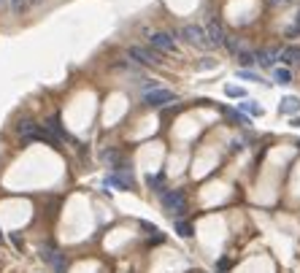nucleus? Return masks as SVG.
I'll use <instances>...</instances> for the list:
<instances>
[{"label":"nucleus","mask_w":300,"mask_h":273,"mask_svg":"<svg viewBox=\"0 0 300 273\" xmlns=\"http://www.w3.org/2000/svg\"><path fill=\"white\" fill-rule=\"evenodd\" d=\"M14 130H16V135H19L22 141H27V144H30V141H43V144H52V146L60 144V141L46 130V125L41 127L38 122H33V119H19Z\"/></svg>","instance_id":"nucleus-1"},{"label":"nucleus","mask_w":300,"mask_h":273,"mask_svg":"<svg viewBox=\"0 0 300 273\" xmlns=\"http://www.w3.org/2000/svg\"><path fill=\"white\" fill-rule=\"evenodd\" d=\"M173 100H176V92L163 89V87H152V89L144 92V106L146 108H165V106H171Z\"/></svg>","instance_id":"nucleus-2"},{"label":"nucleus","mask_w":300,"mask_h":273,"mask_svg":"<svg viewBox=\"0 0 300 273\" xmlns=\"http://www.w3.org/2000/svg\"><path fill=\"white\" fill-rule=\"evenodd\" d=\"M160 200H163V209H165L168 214H171V216H173V214L179 216V214L187 209V197H184V192H181V190H165Z\"/></svg>","instance_id":"nucleus-3"},{"label":"nucleus","mask_w":300,"mask_h":273,"mask_svg":"<svg viewBox=\"0 0 300 273\" xmlns=\"http://www.w3.org/2000/svg\"><path fill=\"white\" fill-rule=\"evenodd\" d=\"M181 38H184L187 43L198 46V49L211 46V43H209V35H205V27H200V25H184V27H181Z\"/></svg>","instance_id":"nucleus-4"},{"label":"nucleus","mask_w":300,"mask_h":273,"mask_svg":"<svg viewBox=\"0 0 300 273\" xmlns=\"http://www.w3.org/2000/svg\"><path fill=\"white\" fill-rule=\"evenodd\" d=\"M127 57L133 60V62H141V65H160L157 52L146 49V46H130V49H127Z\"/></svg>","instance_id":"nucleus-5"},{"label":"nucleus","mask_w":300,"mask_h":273,"mask_svg":"<svg viewBox=\"0 0 300 273\" xmlns=\"http://www.w3.org/2000/svg\"><path fill=\"white\" fill-rule=\"evenodd\" d=\"M149 43L154 46L157 52H176L179 49V43L171 33H149Z\"/></svg>","instance_id":"nucleus-6"},{"label":"nucleus","mask_w":300,"mask_h":273,"mask_svg":"<svg viewBox=\"0 0 300 273\" xmlns=\"http://www.w3.org/2000/svg\"><path fill=\"white\" fill-rule=\"evenodd\" d=\"M205 35H209V43H211V46H222V43H224V38H227L224 27H222L217 19H211L209 25H205Z\"/></svg>","instance_id":"nucleus-7"},{"label":"nucleus","mask_w":300,"mask_h":273,"mask_svg":"<svg viewBox=\"0 0 300 273\" xmlns=\"http://www.w3.org/2000/svg\"><path fill=\"white\" fill-rule=\"evenodd\" d=\"M46 130H49V133H52L54 138H57V141H73V135H71L68 130H65V127L60 125V117H57V114L46 119Z\"/></svg>","instance_id":"nucleus-8"},{"label":"nucleus","mask_w":300,"mask_h":273,"mask_svg":"<svg viewBox=\"0 0 300 273\" xmlns=\"http://www.w3.org/2000/svg\"><path fill=\"white\" fill-rule=\"evenodd\" d=\"M276 60H279V49H260V52H255V62H260L262 68H276Z\"/></svg>","instance_id":"nucleus-9"},{"label":"nucleus","mask_w":300,"mask_h":273,"mask_svg":"<svg viewBox=\"0 0 300 273\" xmlns=\"http://www.w3.org/2000/svg\"><path fill=\"white\" fill-rule=\"evenodd\" d=\"M117 187V190H130L133 187V173H111L106 176V187Z\"/></svg>","instance_id":"nucleus-10"},{"label":"nucleus","mask_w":300,"mask_h":273,"mask_svg":"<svg viewBox=\"0 0 300 273\" xmlns=\"http://www.w3.org/2000/svg\"><path fill=\"white\" fill-rule=\"evenodd\" d=\"M279 60L287 65H300V46H287V49H281L279 52Z\"/></svg>","instance_id":"nucleus-11"},{"label":"nucleus","mask_w":300,"mask_h":273,"mask_svg":"<svg viewBox=\"0 0 300 273\" xmlns=\"http://www.w3.org/2000/svg\"><path fill=\"white\" fill-rule=\"evenodd\" d=\"M46 262H52L54 273H65V270H68V260H65V254H62V252H57V249L52 252V257L46 260Z\"/></svg>","instance_id":"nucleus-12"},{"label":"nucleus","mask_w":300,"mask_h":273,"mask_svg":"<svg viewBox=\"0 0 300 273\" xmlns=\"http://www.w3.org/2000/svg\"><path fill=\"white\" fill-rule=\"evenodd\" d=\"M273 81L276 84H289V81H292V71H289L287 65H281V68L276 65V68H273Z\"/></svg>","instance_id":"nucleus-13"},{"label":"nucleus","mask_w":300,"mask_h":273,"mask_svg":"<svg viewBox=\"0 0 300 273\" xmlns=\"http://www.w3.org/2000/svg\"><path fill=\"white\" fill-rule=\"evenodd\" d=\"M279 111H281V114H297V111H300V100L297 98H284V100H281V106H279Z\"/></svg>","instance_id":"nucleus-14"},{"label":"nucleus","mask_w":300,"mask_h":273,"mask_svg":"<svg viewBox=\"0 0 300 273\" xmlns=\"http://www.w3.org/2000/svg\"><path fill=\"white\" fill-rule=\"evenodd\" d=\"M176 233H179L181 238H192V235H195L192 224H190V222H184V219H176Z\"/></svg>","instance_id":"nucleus-15"},{"label":"nucleus","mask_w":300,"mask_h":273,"mask_svg":"<svg viewBox=\"0 0 300 273\" xmlns=\"http://www.w3.org/2000/svg\"><path fill=\"white\" fill-rule=\"evenodd\" d=\"M224 95H227V98H246V89H243V87H238V84H227V87H224Z\"/></svg>","instance_id":"nucleus-16"},{"label":"nucleus","mask_w":300,"mask_h":273,"mask_svg":"<svg viewBox=\"0 0 300 273\" xmlns=\"http://www.w3.org/2000/svg\"><path fill=\"white\" fill-rule=\"evenodd\" d=\"M241 111H246V114H251V117H260L262 114V106H257V103H251V100H243L241 103Z\"/></svg>","instance_id":"nucleus-17"},{"label":"nucleus","mask_w":300,"mask_h":273,"mask_svg":"<svg viewBox=\"0 0 300 273\" xmlns=\"http://www.w3.org/2000/svg\"><path fill=\"white\" fill-rule=\"evenodd\" d=\"M238 79H246V81H262V79H260V73L249 71V68H241V71H238Z\"/></svg>","instance_id":"nucleus-18"},{"label":"nucleus","mask_w":300,"mask_h":273,"mask_svg":"<svg viewBox=\"0 0 300 273\" xmlns=\"http://www.w3.org/2000/svg\"><path fill=\"white\" fill-rule=\"evenodd\" d=\"M146 184L152 187V190H163V187H160V184H163V176H160V173H157V176H149Z\"/></svg>","instance_id":"nucleus-19"},{"label":"nucleus","mask_w":300,"mask_h":273,"mask_svg":"<svg viewBox=\"0 0 300 273\" xmlns=\"http://www.w3.org/2000/svg\"><path fill=\"white\" fill-rule=\"evenodd\" d=\"M224 114H227L233 122H238V125H246V122H249V119L243 117V114H238V111H224Z\"/></svg>","instance_id":"nucleus-20"},{"label":"nucleus","mask_w":300,"mask_h":273,"mask_svg":"<svg viewBox=\"0 0 300 273\" xmlns=\"http://www.w3.org/2000/svg\"><path fill=\"white\" fill-rule=\"evenodd\" d=\"M287 38H300V27H297V25L287 27Z\"/></svg>","instance_id":"nucleus-21"},{"label":"nucleus","mask_w":300,"mask_h":273,"mask_svg":"<svg viewBox=\"0 0 300 273\" xmlns=\"http://www.w3.org/2000/svg\"><path fill=\"white\" fill-rule=\"evenodd\" d=\"M241 62H243V65H251V62H255V54H249V52H241Z\"/></svg>","instance_id":"nucleus-22"},{"label":"nucleus","mask_w":300,"mask_h":273,"mask_svg":"<svg viewBox=\"0 0 300 273\" xmlns=\"http://www.w3.org/2000/svg\"><path fill=\"white\" fill-rule=\"evenodd\" d=\"M11 8H14V14H22V8H25V0H11Z\"/></svg>","instance_id":"nucleus-23"},{"label":"nucleus","mask_w":300,"mask_h":273,"mask_svg":"<svg viewBox=\"0 0 300 273\" xmlns=\"http://www.w3.org/2000/svg\"><path fill=\"white\" fill-rule=\"evenodd\" d=\"M11 241H14V246H16V249H22V238H19V235H16V233L11 235Z\"/></svg>","instance_id":"nucleus-24"},{"label":"nucleus","mask_w":300,"mask_h":273,"mask_svg":"<svg viewBox=\"0 0 300 273\" xmlns=\"http://www.w3.org/2000/svg\"><path fill=\"white\" fill-rule=\"evenodd\" d=\"M227 268H230V262H227V260H219V270L224 273V270H227Z\"/></svg>","instance_id":"nucleus-25"},{"label":"nucleus","mask_w":300,"mask_h":273,"mask_svg":"<svg viewBox=\"0 0 300 273\" xmlns=\"http://www.w3.org/2000/svg\"><path fill=\"white\" fill-rule=\"evenodd\" d=\"M273 6H287V3H292V0H270Z\"/></svg>","instance_id":"nucleus-26"},{"label":"nucleus","mask_w":300,"mask_h":273,"mask_svg":"<svg viewBox=\"0 0 300 273\" xmlns=\"http://www.w3.org/2000/svg\"><path fill=\"white\" fill-rule=\"evenodd\" d=\"M0 243H3V233H0Z\"/></svg>","instance_id":"nucleus-27"},{"label":"nucleus","mask_w":300,"mask_h":273,"mask_svg":"<svg viewBox=\"0 0 300 273\" xmlns=\"http://www.w3.org/2000/svg\"><path fill=\"white\" fill-rule=\"evenodd\" d=\"M0 3H3V0H0Z\"/></svg>","instance_id":"nucleus-28"}]
</instances>
